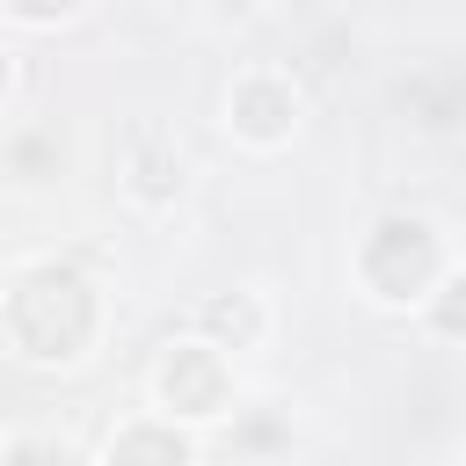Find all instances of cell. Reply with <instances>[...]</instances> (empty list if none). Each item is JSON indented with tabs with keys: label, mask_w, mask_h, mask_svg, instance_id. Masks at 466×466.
Here are the masks:
<instances>
[{
	"label": "cell",
	"mask_w": 466,
	"mask_h": 466,
	"mask_svg": "<svg viewBox=\"0 0 466 466\" xmlns=\"http://www.w3.org/2000/svg\"><path fill=\"white\" fill-rule=\"evenodd\" d=\"M109 342V291L73 255H22L0 269V357L22 371H80Z\"/></svg>",
	"instance_id": "1"
},
{
	"label": "cell",
	"mask_w": 466,
	"mask_h": 466,
	"mask_svg": "<svg viewBox=\"0 0 466 466\" xmlns=\"http://www.w3.org/2000/svg\"><path fill=\"white\" fill-rule=\"evenodd\" d=\"M459 269V248H451V226L415 211V204H386L357 226L350 240V291L371 306V313H422L437 299V284Z\"/></svg>",
	"instance_id": "2"
},
{
	"label": "cell",
	"mask_w": 466,
	"mask_h": 466,
	"mask_svg": "<svg viewBox=\"0 0 466 466\" xmlns=\"http://www.w3.org/2000/svg\"><path fill=\"white\" fill-rule=\"evenodd\" d=\"M146 408L167 415V422H182V430H197V437L204 430H226L240 415V371H233L226 350H211L204 335L182 328L146 364Z\"/></svg>",
	"instance_id": "3"
},
{
	"label": "cell",
	"mask_w": 466,
	"mask_h": 466,
	"mask_svg": "<svg viewBox=\"0 0 466 466\" xmlns=\"http://www.w3.org/2000/svg\"><path fill=\"white\" fill-rule=\"evenodd\" d=\"M218 131L255 160L291 153L306 131V80L284 58H240L218 87Z\"/></svg>",
	"instance_id": "4"
},
{
	"label": "cell",
	"mask_w": 466,
	"mask_h": 466,
	"mask_svg": "<svg viewBox=\"0 0 466 466\" xmlns=\"http://www.w3.org/2000/svg\"><path fill=\"white\" fill-rule=\"evenodd\" d=\"M197 167L182 153V138L167 124H131L124 153H116V197L138 211V218H167L182 197H189Z\"/></svg>",
	"instance_id": "5"
},
{
	"label": "cell",
	"mask_w": 466,
	"mask_h": 466,
	"mask_svg": "<svg viewBox=\"0 0 466 466\" xmlns=\"http://www.w3.org/2000/svg\"><path fill=\"white\" fill-rule=\"evenodd\" d=\"M189 335H204L211 350H226V357L240 364V357L269 350L277 306H269V291H255V284H226V291H204V299L189 306Z\"/></svg>",
	"instance_id": "6"
},
{
	"label": "cell",
	"mask_w": 466,
	"mask_h": 466,
	"mask_svg": "<svg viewBox=\"0 0 466 466\" xmlns=\"http://www.w3.org/2000/svg\"><path fill=\"white\" fill-rule=\"evenodd\" d=\"M95 466H204V437L153 415V408H131L102 430V451Z\"/></svg>",
	"instance_id": "7"
},
{
	"label": "cell",
	"mask_w": 466,
	"mask_h": 466,
	"mask_svg": "<svg viewBox=\"0 0 466 466\" xmlns=\"http://www.w3.org/2000/svg\"><path fill=\"white\" fill-rule=\"evenodd\" d=\"M415 328H422L430 342H444V350H466V255H459V269L437 284V299L415 313Z\"/></svg>",
	"instance_id": "8"
},
{
	"label": "cell",
	"mask_w": 466,
	"mask_h": 466,
	"mask_svg": "<svg viewBox=\"0 0 466 466\" xmlns=\"http://www.w3.org/2000/svg\"><path fill=\"white\" fill-rule=\"evenodd\" d=\"M73 22H87V7L80 0H0V29L7 36H51V29H73Z\"/></svg>",
	"instance_id": "9"
},
{
	"label": "cell",
	"mask_w": 466,
	"mask_h": 466,
	"mask_svg": "<svg viewBox=\"0 0 466 466\" xmlns=\"http://www.w3.org/2000/svg\"><path fill=\"white\" fill-rule=\"evenodd\" d=\"M7 466H73V451H66L58 437H44V430H15Z\"/></svg>",
	"instance_id": "10"
},
{
	"label": "cell",
	"mask_w": 466,
	"mask_h": 466,
	"mask_svg": "<svg viewBox=\"0 0 466 466\" xmlns=\"http://www.w3.org/2000/svg\"><path fill=\"white\" fill-rule=\"evenodd\" d=\"M15 95H22V44L0 29V116L15 109Z\"/></svg>",
	"instance_id": "11"
},
{
	"label": "cell",
	"mask_w": 466,
	"mask_h": 466,
	"mask_svg": "<svg viewBox=\"0 0 466 466\" xmlns=\"http://www.w3.org/2000/svg\"><path fill=\"white\" fill-rule=\"evenodd\" d=\"M7 444H15V430H7V422H0V466H7Z\"/></svg>",
	"instance_id": "12"
}]
</instances>
